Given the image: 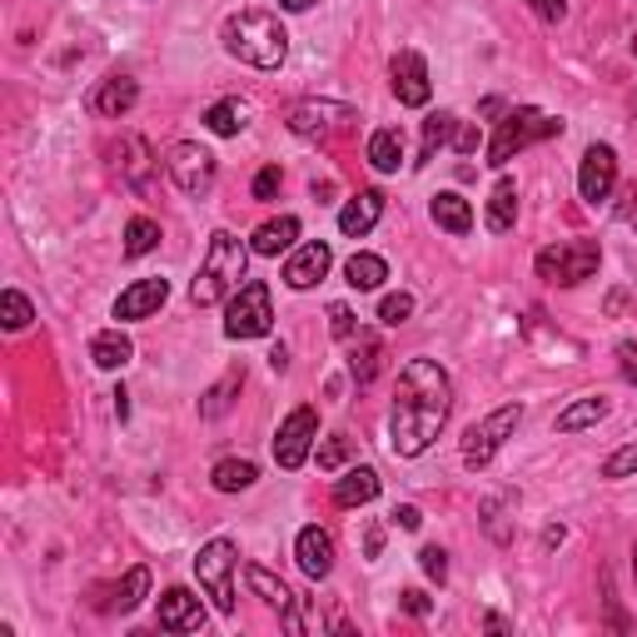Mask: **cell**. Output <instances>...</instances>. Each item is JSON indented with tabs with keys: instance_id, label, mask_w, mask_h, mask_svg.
Here are the masks:
<instances>
[{
	"instance_id": "cell-13",
	"label": "cell",
	"mask_w": 637,
	"mask_h": 637,
	"mask_svg": "<svg viewBox=\"0 0 637 637\" xmlns=\"http://www.w3.org/2000/svg\"><path fill=\"white\" fill-rule=\"evenodd\" d=\"M613 185H617L613 145H588V150H583V165H578V195L588 204H602L608 195H613Z\"/></svg>"
},
{
	"instance_id": "cell-44",
	"label": "cell",
	"mask_w": 637,
	"mask_h": 637,
	"mask_svg": "<svg viewBox=\"0 0 637 637\" xmlns=\"http://www.w3.org/2000/svg\"><path fill=\"white\" fill-rule=\"evenodd\" d=\"M478 145H484L478 125H463V120H459V130H453V150H459V154H478Z\"/></svg>"
},
{
	"instance_id": "cell-8",
	"label": "cell",
	"mask_w": 637,
	"mask_h": 637,
	"mask_svg": "<svg viewBox=\"0 0 637 637\" xmlns=\"http://www.w3.org/2000/svg\"><path fill=\"white\" fill-rule=\"evenodd\" d=\"M274 329V299L270 284L245 279L239 295L225 304V339H264Z\"/></svg>"
},
{
	"instance_id": "cell-43",
	"label": "cell",
	"mask_w": 637,
	"mask_h": 637,
	"mask_svg": "<svg viewBox=\"0 0 637 637\" xmlns=\"http://www.w3.org/2000/svg\"><path fill=\"white\" fill-rule=\"evenodd\" d=\"M279 185H284V175H279V165H264L260 175H254V200H274V195H279Z\"/></svg>"
},
{
	"instance_id": "cell-2",
	"label": "cell",
	"mask_w": 637,
	"mask_h": 637,
	"mask_svg": "<svg viewBox=\"0 0 637 637\" xmlns=\"http://www.w3.org/2000/svg\"><path fill=\"white\" fill-rule=\"evenodd\" d=\"M249 254H254V249H249L239 235H229V229H214L210 245H204L200 274H195V284H189V299H195L200 309L229 304V299L239 295L245 274H249Z\"/></svg>"
},
{
	"instance_id": "cell-50",
	"label": "cell",
	"mask_w": 637,
	"mask_h": 637,
	"mask_svg": "<svg viewBox=\"0 0 637 637\" xmlns=\"http://www.w3.org/2000/svg\"><path fill=\"white\" fill-rule=\"evenodd\" d=\"M270 369H274V374H284V369H289V349H284V344H274V349H270Z\"/></svg>"
},
{
	"instance_id": "cell-15",
	"label": "cell",
	"mask_w": 637,
	"mask_h": 637,
	"mask_svg": "<svg viewBox=\"0 0 637 637\" xmlns=\"http://www.w3.org/2000/svg\"><path fill=\"white\" fill-rule=\"evenodd\" d=\"M170 299V279H135L130 289H120V299H115V318L120 324H135V318H150V314H160V304Z\"/></svg>"
},
{
	"instance_id": "cell-4",
	"label": "cell",
	"mask_w": 637,
	"mask_h": 637,
	"mask_svg": "<svg viewBox=\"0 0 637 637\" xmlns=\"http://www.w3.org/2000/svg\"><path fill=\"white\" fill-rule=\"evenodd\" d=\"M553 135H563V120L544 115L538 105H519V110H508L503 120H498V130L494 140H488V165L503 170L508 160H519L528 145L538 140H553Z\"/></svg>"
},
{
	"instance_id": "cell-6",
	"label": "cell",
	"mask_w": 637,
	"mask_h": 637,
	"mask_svg": "<svg viewBox=\"0 0 637 637\" xmlns=\"http://www.w3.org/2000/svg\"><path fill=\"white\" fill-rule=\"evenodd\" d=\"M519 424H523V403H503V409H494L488 419H478V424L463 434V469L484 473L488 463L498 459V449L519 434Z\"/></svg>"
},
{
	"instance_id": "cell-20",
	"label": "cell",
	"mask_w": 637,
	"mask_h": 637,
	"mask_svg": "<svg viewBox=\"0 0 637 637\" xmlns=\"http://www.w3.org/2000/svg\"><path fill=\"white\" fill-rule=\"evenodd\" d=\"M299 239V220L295 214H279V220H264L254 235H249V249L260 254V260H279V254H289Z\"/></svg>"
},
{
	"instance_id": "cell-42",
	"label": "cell",
	"mask_w": 637,
	"mask_h": 637,
	"mask_svg": "<svg viewBox=\"0 0 637 637\" xmlns=\"http://www.w3.org/2000/svg\"><path fill=\"white\" fill-rule=\"evenodd\" d=\"M419 567H424V573H428V578H434V583H444V578H449V553H444V548H434V544H428L424 553H419Z\"/></svg>"
},
{
	"instance_id": "cell-12",
	"label": "cell",
	"mask_w": 637,
	"mask_h": 637,
	"mask_svg": "<svg viewBox=\"0 0 637 637\" xmlns=\"http://www.w3.org/2000/svg\"><path fill=\"white\" fill-rule=\"evenodd\" d=\"M389 85L394 95H399V105L409 110H424L428 100H434V80H428V60L419 55V50H399L389 65Z\"/></svg>"
},
{
	"instance_id": "cell-30",
	"label": "cell",
	"mask_w": 637,
	"mask_h": 637,
	"mask_svg": "<svg viewBox=\"0 0 637 637\" xmlns=\"http://www.w3.org/2000/svg\"><path fill=\"white\" fill-rule=\"evenodd\" d=\"M369 165H374L378 175H394V170L403 165V135L394 130V125L369 135Z\"/></svg>"
},
{
	"instance_id": "cell-52",
	"label": "cell",
	"mask_w": 637,
	"mask_h": 637,
	"mask_svg": "<svg viewBox=\"0 0 637 637\" xmlns=\"http://www.w3.org/2000/svg\"><path fill=\"white\" fill-rule=\"evenodd\" d=\"M115 413H120V424H125V419H130V394H125V389L115 394Z\"/></svg>"
},
{
	"instance_id": "cell-9",
	"label": "cell",
	"mask_w": 637,
	"mask_h": 637,
	"mask_svg": "<svg viewBox=\"0 0 637 637\" xmlns=\"http://www.w3.org/2000/svg\"><path fill=\"white\" fill-rule=\"evenodd\" d=\"M165 170H170V179L185 189L189 200H204V195L214 189V179H220V160H214L204 145H195V140H179L175 150H170Z\"/></svg>"
},
{
	"instance_id": "cell-51",
	"label": "cell",
	"mask_w": 637,
	"mask_h": 637,
	"mask_svg": "<svg viewBox=\"0 0 637 637\" xmlns=\"http://www.w3.org/2000/svg\"><path fill=\"white\" fill-rule=\"evenodd\" d=\"M563 538H567V528H563V523H558V528H544V548H558Z\"/></svg>"
},
{
	"instance_id": "cell-19",
	"label": "cell",
	"mask_w": 637,
	"mask_h": 637,
	"mask_svg": "<svg viewBox=\"0 0 637 637\" xmlns=\"http://www.w3.org/2000/svg\"><path fill=\"white\" fill-rule=\"evenodd\" d=\"M378 220H384V195H378V189H359L354 200L339 210V235L364 239L369 229L378 225Z\"/></svg>"
},
{
	"instance_id": "cell-36",
	"label": "cell",
	"mask_w": 637,
	"mask_h": 637,
	"mask_svg": "<svg viewBox=\"0 0 637 637\" xmlns=\"http://www.w3.org/2000/svg\"><path fill=\"white\" fill-rule=\"evenodd\" d=\"M30 318H36V309H30V299H25L21 289H5V295H0V324L11 334L30 329Z\"/></svg>"
},
{
	"instance_id": "cell-1",
	"label": "cell",
	"mask_w": 637,
	"mask_h": 637,
	"mask_svg": "<svg viewBox=\"0 0 637 637\" xmlns=\"http://www.w3.org/2000/svg\"><path fill=\"white\" fill-rule=\"evenodd\" d=\"M453 409V384L434 359H409L399 369V389H394L389 413V449L399 459H424L434 438L444 434Z\"/></svg>"
},
{
	"instance_id": "cell-11",
	"label": "cell",
	"mask_w": 637,
	"mask_h": 637,
	"mask_svg": "<svg viewBox=\"0 0 637 637\" xmlns=\"http://www.w3.org/2000/svg\"><path fill=\"white\" fill-rule=\"evenodd\" d=\"M344 125H354V110L339 105V100H299V105L289 110V130H295L299 140H329Z\"/></svg>"
},
{
	"instance_id": "cell-29",
	"label": "cell",
	"mask_w": 637,
	"mask_h": 637,
	"mask_svg": "<svg viewBox=\"0 0 637 637\" xmlns=\"http://www.w3.org/2000/svg\"><path fill=\"white\" fill-rule=\"evenodd\" d=\"M245 583H249V592H254V598H260V602H270V608H279V613H289V608L299 602L295 592L284 588V583L274 578L270 567H260V563H249V567H245Z\"/></svg>"
},
{
	"instance_id": "cell-49",
	"label": "cell",
	"mask_w": 637,
	"mask_h": 637,
	"mask_svg": "<svg viewBox=\"0 0 637 637\" xmlns=\"http://www.w3.org/2000/svg\"><path fill=\"white\" fill-rule=\"evenodd\" d=\"M617 359H623V374L637 384V349H633V344H617Z\"/></svg>"
},
{
	"instance_id": "cell-46",
	"label": "cell",
	"mask_w": 637,
	"mask_h": 637,
	"mask_svg": "<svg viewBox=\"0 0 637 637\" xmlns=\"http://www.w3.org/2000/svg\"><path fill=\"white\" fill-rule=\"evenodd\" d=\"M389 519H394V528H403V533H419V528H424V513H419L413 503H399Z\"/></svg>"
},
{
	"instance_id": "cell-39",
	"label": "cell",
	"mask_w": 637,
	"mask_h": 637,
	"mask_svg": "<svg viewBox=\"0 0 637 637\" xmlns=\"http://www.w3.org/2000/svg\"><path fill=\"white\" fill-rule=\"evenodd\" d=\"M413 318V295H384L378 299V324H389V329H399V324H409Z\"/></svg>"
},
{
	"instance_id": "cell-17",
	"label": "cell",
	"mask_w": 637,
	"mask_h": 637,
	"mask_svg": "<svg viewBox=\"0 0 637 637\" xmlns=\"http://www.w3.org/2000/svg\"><path fill=\"white\" fill-rule=\"evenodd\" d=\"M204 617H210L204 602L189 588H170L165 598H160V627H165V633H200Z\"/></svg>"
},
{
	"instance_id": "cell-38",
	"label": "cell",
	"mask_w": 637,
	"mask_h": 637,
	"mask_svg": "<svg viewBox=\"0 0 637 637\" xmlns=\"http://www.w3.org/2000/svg\"><path fill=\"white\" fill-rule=\"evenodd\" d=\"M314 459H318V469L324 473H334V469H344V463L354 459V438H344V434H329L324 444L314 449Z\"/></svg>"
},
{
	"instance_id": "cell-3",
	"label": "cell",
	"mask_w": 637,
	"mask_h": 637,
	"mask_svg": "<svg viewBox=\"0 0 637 637\" xmlns=\"http://www.w3.org/2000/svg\"><path fill=\"white\" fill-rule=\"evenodd\" d=\"M225 50L254 71H279L284 60H289V30L279 25L274 11H260V5H249V11H235L220 30Z\"/></svg>"
},
{
	"instance_id": "cell-37",
	"label": "cell",
	"mask_w": 637,
	"mask_h": 637,
	"mask_svg": "<svg viewBox=\"0 0 637 637\" xmlns=\"http://www.w3.org/2000/svg\"><path fill=\"white\" fill-rule=\"evenodd\" d=\"M239 384H245V369H229V374L220 378V384H214L210 394H204V403H200V413H204V419H220V413L229 409V394H235Z\"/></svg>"
},
{
	"instance_id": "cell-24",
	"label": "cell",
	"mask_w": 637,
	"mask_h": 637,
	"mask_svg": "<svg viewBox=\"0 0 637 637\" xmlns=\"http://www.w3.org/2000/svg\"><path fill=\"white\" fill-rule=\"evenodd\" d=\"M484 225L494 229V235H508V229L519 225V185H513V179H498V185H494Z\"/></svg>"
},
{
	"instance_id": "cell-47",
	"label": "cell",
	"mask_w": 637,
	"mask_h": 637,
	"mask_svg": "<svg viewBox=\"0 0 637 637\" xmlns=\"http://www.w3.org/2000/svg\"><path fill=\"white\" fill-rule=\"evenodd\" d=\"M403 613H413V617H428V613H434L428 592L424 588H409V592H403Z\"/></svg>"
},
{
	"instance_id": "cell-33",
	"label": "cell",
	"mask_w": 637,
	"mask_h": 637,
	"mask_svg": "<svg viewBox=\"0 0 637 637\" xmlns=\"http://www.w3.org/2000/svg\"><path fill=\"white\" fill-rule=\"evenodd\" d=\"M160 239H165V235H160V225H154L150 214H135L130 225H125V260H145Z\"/></svg>"
},
{
	"instance_id": "cell-34",
	"label": "cell",
	"mask_w": 637,
	"mask_h": 637,
	"mask_svg": "<svg viewBox=\"0 0 637 637\" xmlns=\"http://www.w3.org/2000/svg\"><path fill=\"white\" fill-rule=\"evenodd\" d=\"M125 154H130V160H120L125 179L135 185V195H150V145L135 135V140H125Z\"/></svg>"
},
{
	"instance_id": "cell-21",
	"label": "cell",
	"mask_w": 637,
	"mask_h": 637,
	"mask_svg": "<svg viewBox=\"0 0 637 637\" xmlns=\"http://www.w3.org/2000/svg\"><path fill=\"white\" fill-rule=\"evenodd\" d=\"M378 369H384V344L374 339V334L359 329L354 339H349V378H354L359 389H369L378 378Z\"/></svg>"
},
{
	"instance_id": "cell-23",
	"label": "cell",
	"mask_w": 637,
	"mask_h": 637,
	"mask_svg": "<svg viewBox=\"0 0 637 637\" xmlns=\"http://www.w3.org/2000/svg\"><path fill=\"white\" fill-rule=\"evenodd\" d=\"M90 359H95V369H125L135 359V344H130V334H120V329H100L90 339Z\"/></svg>"
},
{
	"instance_id": "cell-53",
	"label": "cell",
	"mask_w": 637,
	"mask_h": 637,
	"mask_svg": "<svg viewBox=\"0 0 637 637\" xmlns=\"http://www.w3.org/2000/svg\"><path fill=\"white\" fill-rule=\"evenodd\" d=\"M279 5H284V11H314V5H318V0H279Z\"/></svg>"
},
{
	"instance_id": "cell-16",
	"label": "cell",
	"mask_w": 637,
	"mask_h": 637,
	"mask_svg": "<svg viewBox=\"0 0 637 637\" xmlns=\"http://www.w3.org/2000/svg\"><path fill=\"white\" fill-rule=\"evenodd\" d=\"M295 558H299V573H304V578H314V583L329 578L334 573V538L309 523V528H299V538H295Z\"/></svg>"
},
{
	"instance_id": "cell-35",
	"label": "cell",
	"mask_w": 637,
	"mask_h": 637,
	"mask_svg": "<svg viewBox=\"0 0 637 637\" xmlns=\"http://www.w3.org/2000/svg\"><path fill=\"white\" fill-rule=\"evenodd\" d=\"M145 592H150V567H130L125 583L115 588V613H135L145 602Z\"/></svg>"
},
{
	"instance_id": "cell-5",
	"label": "cell",
	"mask_w": 637,
	"mask_h": 637,
	"mask_svg": "<svg viewBox=\"0 0 637 637\" xmlns=\"http://www.w3.org/2000/svg\"><path fill=\"white\" fill-rule=\"evenodd\" d=\"M235 567H239V548L229 544V538H210V544L195 553L200 592L214 602L220 617H235Z\"/></svg>"
},
{
	"instance_id": "cell-32",
	"label": "cell",
	"mask_w": 637,
	"mask_h": 637,
	"mask_svg": "<svg viewBox=\"0 0 637 637\" xmlns=\"http://www.w3.org/2000/svg\"><path fill=\"white\" fill-rule=\"evenodd\" d=\"M453 130H459V115H449V110L428 115L424 120V145H419V160H413V165H428L444 145H453Z\"/></svg>"
},
{
	"instance_id": "cell-48",
	"label": "cell",
	"mask_w": 637,
	"mask_h": 637,
	"mask_svg": "<svg viewBox=\"0 0 637 637\" xmlns=\"http://www.w3.org/2000/svg\"><path fill=\"white\" fill-rule=\"evenodd\" d=\"M378 553H384V528H378V523H374V528L364 533V558H369V563H374Z\"/></svg>"
},
{
	"instance_id": "cell-45",
	"label": "cell",
	"mask_w": 637,
	"mask_h": 637,
	"mask_svg": "<svg viewBox=\"0 0 637 637\" xmlns=\"http://www.w3.org/2000/svg\"><path fill=\"white\" fill-rule=\"evenodd\" d=\"M528 11L538 15V21H548V25H558L567 15V0H528Z\"/></svg>"
},
{
	"instance_id": "cell-41",
	"label": "cell",
	"mask_w": 637,
	"mask_h": 637,
	"mask_svg": "<svg viewBox=\"0 0 637 637\" xmlns=\"http://www.w3.org/2000/svg\"><path fill=\"white\" fill-rule=\"evenodd\" d=\"M329 329H334V339H339V344L354 339V334H359L354 309H349V304H329Z\"/></svg>"
},
{
	"instance_id": "cell-26",
	"label": "cell",
	"mask_w": 637,
	"mask_h": 637,
	"mask_svg": "<svg viewBox=\"0 0 637 637\" xmlns=\"http://www.w3.org/2000/svg\"><path fill=\"white\" fill-rule=\"evenodd\" d=\"M378 498V473L374 469H349L334 484V503L339 508H364V503H374Z\"/></svg>"
},
{
	"instance_id": "cell-27",
	"label": "cell",
	"mask_w": 637,
	"mask_h": 637,
	"mask_svg": "<svg viewBox=\"0 0 637 637\" xmlns=\"http://www.w3.org/2000/svg\"><path fill=\"white\" fill-rule=\"evenodd\" d=\"M344 279H349V289H359V295H374L378 284L389 279V264L378 260V254H369V249H359V254H349V264H344Z\"/></svg>"
},
{
	"instance_id": "cell-18",
	"label": "cell",
	"mask_w": 637,
	"mask_h": 637,
	"mask_svg": "<svg viewBox=\"0 0 637 637\" xmlns=\"http://www.w3.org/2000/svg\"><path fill=\"white\" fill-rule=\"evenodd\" d=\"M135 100H140V85H135L130 75H105L90 95V110L95 115H105V120H120V115H130L135 110Z\"/></svg>"
},
{
	"instance_id": "cell-54",
	"label": "cell",
	"mask_w": 637,
	"mask_h": 637,
	"mask_svg": "<svg viewBox=\"0 0 637 637\" xmlns=\"http://www.w3.org/2000/svg\"><path fill=\"white\" fill-rule=\"evenodd\" d=\"M633 578H637V553H633Z\"/></svg>"
},
{
	"instance_id": "cell-28",
	"label": "cell",
	"mask_w": 637,
	"mask_h": 637,
	"mask_svg": "<svg viewBox=\"0 0 637 637\" xmlns=\"http://www.w3.org/2000/svg\"><path fill=\"white\" fill-rule=\"evenodd\" d=\"M245 125H249V105H245V100H214V105L204 110V130L220 135V140H235Z\"/></svg>"
},
{
	"instance_id": "cell-40",
	"label": "cell",
	"mask_w": 637,
	"mask_h": 637,
	"mask_svg": "<svg viewBox=\"0 0 637 637\" xmlns=\"http://www.w3.org/2000/svg\"><path fill=\"white\" fill-rule=\"evenodd\" d=\"M627 473H637V438L623 444V449H613L608 463H602V478H627Z\"/></svg>"
},
{
	"instance_id": "cell-7",
	"label": "cell",
	"mask_w": 637,
	"mask_h": 637,
	"mask_svg": "<svg viewBox=\"0 0 637 637\" xmlns=\"http://www.w3.org/2000/svg\"><path fill=\"white\" fill-rule=\"evenodd\" d=\"M598 264H602L598 239H567V245H548L544 254L533 260V270H538V279L573 289V284L592 279V274H598Z\"/></svg>"
},
{
	"instance_id": "cell-25",
	"label": "cell",
	"mask_w": 637,
	"mask_h": 637,
	"mask_svg": "<svg viewBox=\"0 0 637 637\" xmlns=\"http://www.w3.org/2000/svg\"><path fill=\"white\" fill-rule=\"evenodd\" d=\"M613 413V403L602 399V394H592V399H578L567 403L563 413H558V434H583V428H598L602 419Z\"/></svg>"
},
{
	"instance_id": "cell-10",
	"label": "cell",
	"mask_w": 637,
	"mask_h": 637,
	"mask_svg": "<svg viewBox=\"0 0 637 637\" xmlns=\"http://www.w3.org/2000/svg\"><path fill=\"white\" fill-rule=\"evenodd\" d=\"M314 438H318V413L309 409V403H299V409L279 424V434H274V463H279L284 473L304 469L309 453H314Z\"/></svg>"
},
{
	"instance_id": "cell-14",
	"label": "cell",
	"mask_w": 637,
	"mask_h": 637,
	"mask_svg": "<svg viewBox=\"0 0 637 637\" xmlns=\"http://www.w3.org/2000/svg\"><path fill=\"white\" fill-rule=\"evenodd\" d=\"M329 270H334V249L324 245V239H309V245L289 249V260H284V284L304 295V289H314Z\"/></svg>"
},
{
	"instance_id": "cell-22",
	"label": "cell",
	"mask_w": 637,
	"mask_h": 637,
	"mask_svg": "<svg viewBox=\"0 0 637 637\" xmlns=\"http://www.w3.org/2000/svg\"><path fill=\"white\" fill-rule=\"evenodd\" d=\"M428 214H434V225L444 229V235H469L473 229V204L463 200V195H453V189H444V195H434V204H428Z\"/></svg>"
},
{
	"instance_id": "cell-31",
	"label": "cell",
	"mask_w": 637,
	"mask_h": 637,
	"mask_svg": "<svg viewBox=\"0 0 637 637\" xmlns=\"http://www.w3.org/2000/svg\"><path fill=\"white\" fill-rule=\"evenodd\" d=\"M254 478H260V469L249 459H220L210 469V484L220 488V494H245V488H254Z\"/></svg>"
}]
</instances>
